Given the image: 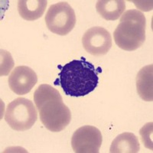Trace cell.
I'll use <instances>...</instances> for the list:
<instances>
[{
  "instance_id": "obj_1",
  "label": "cell",
  "mask_w": 153,
  "mask_h": 153,
  "mask_svg": "<svg viewBox=\"0 0 153 153\" xmlns=\"http://www.w3.org/2000/svg\"><path fill=\"white\" fill-rule=\"evenodd\" d=\"M73 60L64 66H58L60 86L63 91L71 97H84L94 91L98 84V73L102 72L100 68H95L94 65L86 61Z\"/></svg>"
},
{
  "instance_id": "obj_2",
  "label": "cell",
  "mask_w": 153,
  "mask_h": 153,
  "mask_svg": "<svg viewBox=\"0 0 153 153\" xmlns=\"http://www.w3.org/2000/svg\"><path fill=\"white\" fill-rule=\"evenodd\" d=\"M34 101L46 129L61 132L69 125L71 113L58 91L48 84H42L34 93Z\"/></svg>"
},
{
  "instance_id": "obj_3",
  "label": "cell",
  "mask_w": 153,
  "mask_h": 153,
  "mask_svg": "<svg viewBox=\"0 0 153 153\" xmlns=\"http://www.w3.org/2000/svg\"><path fill=\"white\" fill-rule=\"evenodd\" d=\"M146 19L137 9H129L121 16L113 33L115 43L120 48L132 51L139 48L146 41Z\"/></svg>"
},
{
  "instance_id": "obj_4",
  "label": "cell",
  "mask_w": 153,
  "mask_h": 153,
  "mask_svg": "<svg viewBox=\"0 0 153 153\" xmlns=\"http://www.w3.org/2000/svg\"><path fill=\"white\" fill-rule=\"evenodd\" d=\"M38 120V113L33 103L24 97H18L9 103L5 110V120L16 131L31 129Z\"/></svg>"
},
{
  "instance_id": "obj_5",
  "label": "cell",
  "mask_w": 153,
  "mask_h": 153,
  "mask_svg": "<svg viewBox=\"0 0 153 153\" xmlns=\"http://www.w3.org/2000/svg\"><path fill=\"white\" fill-rule=\"evenodd\" d=\"M46 25L51 32L67 35L74 28L76 16L73 8L67 2H59L49 7L45 18Z\"/></svg>"
},
{
  "instance_id": "obj_6",
  "label": "cell",
  "mask_w": 153,
  "mask_h": 153,
  "mask_svg": "<svg viewBox=\"0 0 153 153\" xmlns=\"http://www.w3.org/2000/svg\"><path fill=\"white\" fill-rule=\"evenodd\" d=\"M102 142V134L97 128L84 126L74 132L71 146L76 153H98Z\"/></svg>"
},
{
  "instance_id": "obj_7",
  "label": "cell",
  "mask_w": 153,
  "mask_h": 153,
  "mask_svg": "<svg viewBox=\"0 0 153 153\" xmlns=\"http://www.w3.org/2000/svg\"><path fill=\"white\" fill-rule=\"evenodd\" d=\"M84 48L94 56L104 55L109 52L113 45L111 34L103 27L89 28L82 38Z\"/></svg>"
},
{
  "instance_id": "obj_8",
  "label": "cell",
  "mask_w": 153,
  "mask_h": 153,
  "mask_svg": "<svg viewBox=\"0 0 153 153\" xmlns=\"http://www.w3.org/2000/svg\"><path fill=\"white\" fill-rule=\"evenodd\" d=\"M9 86L17 95L29 93L38 82V76L33 70L27 66H18L9 75Z\"/></svg>"
},
{
  "instance_id": "obj_9",
  "label": "cell",
  "mask_w": 153,
  "mask_h": 153,
  "mask_svg": "<svg viewBox=\"0 0 153 153\" xmlns=\"http://www.w3.org/2000/svg\"><path fill=\"white\" fill-rule=\"evenodd\" d=\"M136 88L139 97L145 101L153 100V65L142 68L136 76Z\"/></svg>"
},
{
  "instance_id": "obj_10",
  "label": "cell",
  "mask_w": 153,
  "mask_h": 153,
  "mask_svg": "<svg viewBox=\"0 0 153 153\" xmlns=\"http://www.w3.org/2000/svg\"><path fill=\"white\" fill-rule=\"evenodd\" d=\"M47 5L46 0H19L18 11L22 19L34 21L43 16Z\"/></svg>"
},
{
  "instance_id": "obj_11",
  "label": "cell",
  "mask_w": 153,
  "mask_h": 153,
  "mask_svg": "<svg viewBox=\"0 0 153 153\" xmlns=\"http://www.w3.org/2000/svg\"><path fill=\"white\" fill-rule=\"evenodd\" d=\"M140 150L139 139L132 132L120 134L112 142L110 149L111 153H136Z\"/></svg>"
},
{
  "instance_id": "obj_12",
  "label": "cell",
  "mask_w": 153,
  "mask_h": 153,
  "mask_svg": "<svg viewBox=\"0 0 153 153\" xmlns=\"http://www.w3.org/2000/svg\"><path fill=\"white\" fill-rule=\"evenodd\" d=\"M97 11L107 21H115L120 19L126 9V3L123 0H100L96 5Z\"/></svg>"
},
{
  "instance_id": "obj_13",
  "label": "cell",
  "mask_w": 153,
  "mask_h": 153,
  "mask_svg": "<svg viewBox=\"0 0 153 153\" xmlns=\"http://www.w3.org/2000/svg\"><path fill=\"white\" fill-rule=\"evenodd\" d=\"M152 122L146 123L144 126L141 128L139 130V134L141 136L142 142L145 147L149 149H153V143H152Z\"/></svg>"
},
{
  "instance_id": "obj_14",
  "label": "cell",
  "mask_w": 153,
  "mask_h": 153,
  "mask_svg": "<svg viewBox=\"0 0 153 153\" xmlns=\"http://www.w3.org/2000/svg\"><path fill=\"white\" fill-rule=\"evenodd\" d=\"M14 67V61L10 53L5 50H1V76L9 74Z\"/></svg>"
}]
</instances>
